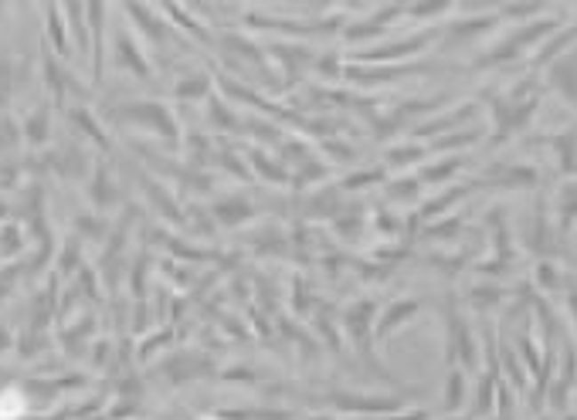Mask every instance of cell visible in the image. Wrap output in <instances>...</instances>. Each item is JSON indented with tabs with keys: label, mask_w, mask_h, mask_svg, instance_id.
I'll return each instance as SVG.
<instances>
[{
	"label": "cell",
	"mask_w": 577,
	"mask_h": 420,
	"mask_svg": "<svg viewBox=\"0 0 577 420\" xmlns=\"http://www.w3.org/2000/svg\"><path fill=\"white\" fill-rule=\"evenodd\" d=\"M4 403H7V420H18V417H20V410H24L18 397L11 400V393H4ZM0 420H4V414H0Z\"/></svg>",
	"instance_id": "obj_1"
}]
</instances>
